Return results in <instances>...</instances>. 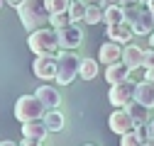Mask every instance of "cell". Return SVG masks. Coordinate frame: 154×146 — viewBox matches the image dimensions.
Instances as JSON below:
<instances>
[{
  "label": "cell",
  "mask_w": 154,
  "mask_h": 146,
  "mask_svg": "<svg viewBox=\"0 0 154 146\" xmlns=\"http://www.w3.org/2000/svg\"><path fill=\"white\" fill-rule=\"evenodd\" d=\"M134 93H137V83L125 80V83H118V85H110L108 100H110L112 107H127L134 100Z\"/></svg>",
  "instance_id": "5"
},
{
  "label": "cell",
  "mask_w": 154,
  "mask_h": 146,
  "mask_svg": "<svg viewBox=\"0 0 154 146\" xmlns=\"http://www.w3.org/2000/svg\"><path fill=\"white\" fill-rule=\"evenodd\" d=\"M127 112L132 115V119H134V124L137 127H144L149 119H147V115H149V107L147 105H142L140 100H132L130 105H127Z\"/></svg>",
  "instance_id": "18"
},
{
  "label": "cell",
  "mask_w": 154,
  "mask_h": 146,
  "mask_svg": "<svg viewBox=\"0 0 154 146\" xmlns=\"http://www.w3.org/2000/svg\"><path fill=\"white\" fill-rule=\"evenodd\" d=\"M115 22H125V7L122 5L105 7V25H115Z\"/></svg>",
  "instance_id": "22"
},
{
  "label": "cell",
  "mask_w": 154,
  "mask_h": 146,
  "mask_svg": "<svg viewBox=\"0 0 154 146\" xmlns=\"http://www.w3.org/2000/svg\"><path fill=\"white\" fill-rule=\"evenodd\" d=\"M144 144H149L147 141V124L120 136V146H144Z\"/></svg>",
  "instance_id": "17"
},
{
  "label": "cell",
  "mask_w": 154,
  "mask_h": 146,
  "mask_svg": "<svg viewBox=\"0 0 154 146\" xmlns=\"http://www.w3.org/2000/svg\"><path fill=\"white\" fill-rule=\"evenodd\" d=\"M86 3H83V0H73V3H71V7H69V15H71V20L73 22H83L86 20Z\"/></svg>",
  "instance_id": "23"
},
{
  "label": "cell",
  "mask_w": 154,
  "mask_h": 146,
  "mask_svg": "<svg viewBox=\"0 0 154 146\" xmlns=\"http://www.w3.org/2000/svg\"><path fill=\"white\" fill-rule=\"evenodd\" d=\"M149 44H152V46H154V32H152V34H149Z\"/></svg>",
  "instance_id": "34"
},
{
  "label": "cell",
  "mask_w": 154,
  "mask_h": 146,
  "mask_svg": "<svg viewBox=\"0 0 154 146\" xmlns=\"http://www.w3.org/2000/svg\"><path fill=\"white\" fill-rule=\"evenodd\" d=\"M56 68H59V63H56V56H37L34 63H32V71L34 76L39 80H56Z\"/></svg>",
  "instance_id": "8"
},
{
  "label": "cell",
  "mask_w": 154,
  "mask_h": 146,
  "mask_svg": "<svg viewBox=\"0 0 154 146\" xmlns=\"http://www.w3.org/2000/svg\"><path fill=\"white\" fill-rule=\"evenodd\" d=\"M44 122L49 127V132H61L64 127H66V117L59 107L56 110H47V115H44Z\"/></svg>",
  "instance_id": "19"
},
{
  "label": "cell",
  "mask_w": 154,
  "mask_h": 146,
  "mask_svg": "<svg viewBox=\"0 0 154 146\" xmlns=\"http://www.w3.org/2000/svg\"><path fill=\"white\" fill-rule=\"evenodd\" d=\"M105 36L118 44H130L134 36H137V32H134V27L125 20V22H115V25H105Z\"/></svg>",
  "instance_id": "7"
},
{
  "label": "cell",
  "mask_w": 154,
  "mask_h": 146,
  "mask_svg": "<svg viewBox=\"0 0 154 146\" xmlns=\"http://www.w3.org/2000/svg\"><path fill=\"white\" fill-rule=\"evenodd\" d=\"M0 146H20V144H15V141H10V139H8V141H3Z\"/></svg>",
  "instance_id": "32"
},
{
  "label": "cell",
  "mask_w": 154,
  "mask_h": 146,
  "mask_svg": "<svg viewBox=\"0 0 154 146\" xmlns=\"http://www.w3.org/2000/svg\"><path fill=\"white\" fill-rule=\"evenodd\" d=\"M47 115V107L44 102L37 98V95H22V98H17L15 102V117L20 119L22 124L29 122V119H42Z\"/></svg>",
  "instance_id": "4"
},
{
  "label": "cell",
  "mask_w": 154,
  "mask_h": 146,
  "mask_svg": "<svg viewBox=\"0 0 154 146\" xmlns=\"http://www.w3.org/2000/svg\"><path fill=\"white\" fill-rule=\"evenodd\" d=\"M47 132H49V127H47L44 117L42 119H29V122L22 124V136H27V139H44Z\"/></svg>",
  "instance_id": "14"
},
{
  "label": "cell",
  "mask_w": 154,
  "mask_h": 146,
  "mask_svg": "<svg viewBox=\"0 0 154 146\" xmlns=\"http://www.w3.org/2000/svg\"><path fill=\"white\" fill-rule=\"evenodd\" d=\"M34 95L44 102V107H47V110H56V107L61 105V95H59V90L51 88V85H39Z\"/></svg>",
  "instance_id": "12"
},
{
  "label": "cell",
  "mask_w": 154,
  "mask_h": 146,
  "mask_svg": "<svg viewBox=\"0 0 154 146\" xmlns=\"http://www.w3.org/2000/svg\"><path fill=\"white\" fill-rule=\"evenodd\" d=\"M132 27H134V32H137V36H144V34L149 36L154 32V12L149 7H144V12L132 22Z\"/></svg>",
  "instance_id": "15"
},
{
  "label": "cell",
  "mask_w": 154,
  "mask_h": 146,
  "mask_svg": "<svg viewBox=\"0 0 154 146\" xmlns=\"http://www.w3.org/2000/svg\"><path fill=\"white\" fill-rule=\"evenodd\" d=\"M86 25H98V22H105V7L100 3H91L86 7Z\"/></svg>",
  "instance_id": "20"
},
{
  "label": "cell",
  "mask_w": 154,
  "mask_h": 146,
  "mask_svg": "<svg viewBox=\"0 0 154 146\" xmlns=\"http://www.w3.org/2000/svg\"><path fill=\"white\" fill-rule=\"evenodd\" d=\"M147 141H149V144H154V119H149V122H147Z\"/></svg>",
  "instance_id": "27"
},
{
  "label": "cell",
  "mask_w": 154,
  "mask_h": 146,
  "mask_svg": "<svg viewBox=\"0 0 154 146\" xmlns=\"http://www.w3.org/2000/svg\"><path fill=\"white\" fill-rule=\"evenodd\" d=\"M81 61L83 59L76 54V49H61L59 56H56V63H59V68H56V83L59 85H69L73 78H79Z\"/></svg>",
  "instance_id": "3"
},
{
  "label": "cell",
  "mask_w": 154,
  "mask_h": 146,
  "mask_svg": "<svg viewBox=\"0 0 154 146\" xmlns=\"http://www.w3.org/2000/svg\"><path fill=\"white\" fill-rule=\"evenodd\" d=\"M71 22H73V20H71L69 12H56V15L49 17V25H51L54 29H61V27H66V25H71Z\"/></svg>",
  "instance_id": "24"
},
{
  "label": "cell",
  "mask_w": 154,
  "mask_h": 146,
  "mask_svg": "<svg viewBox=\"0 0 154 146\" xmlns=\"http://www.w3.org/2000/svg\"><path fill=\"white\" fill-rule=\"evenodd\" d=\"M122 54H125L122 44H118V42L108 39V42L100 46V51H98V61H100V63H105V66H110V63L122 61Z\"/></svg>",
  "instance_id": "10"
},
{
  "label": "cell",
  "mask_w": 154,
  "mask_h": 146,
  "mask_svg": "<svg viewBox=\"0 0 154 146\" xmlns=\"http://www.w3.org/2000/svg\"><path fill=\"white\" fill-rule=\"evenodd\" d=\"M27 46H29V51L34 54V56H59V51H61V46H59V32H56L54 27L51 29H47V27H42V29H34V32H29V36H27Z\"/></svg>",
  "instance_id": "2"
},
{
  "label": "cell",
  "mask_w": 154,
  "mask_h": 146,
  "mask_svg": "<svg viewBox=\"0 0 154 146\" xmlns=\"http://www.w3.org/2000/svg\"><path fill=\"white\" fill-rule=\"evenodd\" d=\"M144 71H147V78L154 80V66H149V68H144Z\"/></svg>",
  "instance_id": "31"
},
{
  "label": "cell",
  "mask_w": 154,
  "mask_h": 146,
  "mask_svg": "<svg viewBox=\"0 0 154 146\" xmlns=\"http://www.w3.org/2000/svg\"><path fill=\"white\" fill-rule=\"evenodd\" d=\"M20 146H44V139H27V136H22Z\"/></svg>",
  "instance_id": "26"
},
{
  "label": "cell",
  "mask_w": 154,
  "mask_h": 146,
  "mask_svg": "<svg viewBox=\"0 0 154 146\" xmlns=\"http://www.w3.org/2000/svg\"><path fill=\"white\" fill-rule=\"evenodd\" d=\"M98 68H100V61H95V59H83L81 61V73H79V78L83 80H93L95 76H98Z\"/></svg>",
  "instance_id": "21"
},
{
  "label": "cell",
  "mask_w": 154,
  "mask_h": 146,
  "mask_svg": "<svg viewBox=\"0 0 154 146\" xmlns=\"http://www.w3.org/2000/svg\"><path fill=\"white\" fill-rule=\"evenodd\" d=\"M103 7H112V5H120V0H100Z\"/></svg>",
  "instance_id": "29"
},
{
  "label": "cell",
  "mask_w": 154,
  "mask_h": 146,
  "mask_svg": "<svg viewBox=\"0 0 154 146\" xmlns=\"http://www.w3.org/2000/svg\"><path fill=\"white\" fill-rule=\"evenodd\" d=\"M134 100H140L142 105H147L149 110L154 107V80L144 78L142 83H137V93H134Z\"/></svg>",
  "instance_id": "16"
},
{
  "label": "cell",
  "mask_w": 154,
  "mask_h": 146,
  "mask_svg": "<svg viewBox=\"0 0 154 146\" xmlns=\"http://www.w3.org/2000/svg\"><path fill=\"white\" fill-rule=\"evenodd\" d=\"M122 61L132 68L137 71L144 66V49H140L137 44H125V54H122Z\"/></svg>",
  "instance_id": "13"
},
{
  "label": "cell",
  "mask_w": 154,
  "mask_h": 146,
  "mask_svg": "<svg viewBox=\"0 0 154 146\" xmlns=\"http://www.w3.org/2000/svg\"><path fill=\"white\" fill-rule=\"evenodd\" d=\"M144 146H154V144H144Z\"/></svg>",
  "instance_id": "36"
},
{
  "label": "cell",
  "mask_w": 154,
  "mask_h": 146,
  "mask_svg": "<svg viewBox=\"0 0 154 146\" xmlns=\"http://www.w3.org/2000/svg\"><path fill=\"white\" fill-rule=\"evenodd\" d=\"M71 3H73V0H47V7H49L51 15H56V12H69Z\"/></svg>",
  "instance_id": "25"
},
{
  "label": "cell",
  "mask_w": 154,
  "mask_h": 146,
  "mask_svg": "<svg viewBox=\"0 0 154 146\" xmlns=\"http://www.w3.org/2000/svg\"><path fill=\"white\" fill-rule=\"evenodd\" d=\"M108 127H110V132L120 134V136L132 132V129H137V124H134L132 115L127 112V107H115V112L108 117Z\"/></svg>",
  "instance_id": "6"
},
{
  "label": "cell",
  "mask_w": 154,
  "mask_h": 146,
  "mask_svg": "<svg viewBox=\"0 0 154 146\" xmlns=\"http://www.w3.org/2000/svg\"><path fill=\"white\" fill-rule=\"evenodd\" d=\"M147 7H149V10L154 12V0H147Z\"/></svg>",
  "instance_id": "33"
},
{
  "label": "cell",
  "mask_w": 154,
  "mask_h": 146,
  "mask_svg": "<svg viewBox=\"0 0 154 146\" xmlns=\"http://www.w3.org/2000/svg\"><path fill=\"white\" fill-rule=\"evenodd\" d=\"M134 3H144V0H120V5H134Z\"/></svg>",
  "instance_id": "30"
},
{
  "label": "cell",
  "mask_w": 154,
  "mask_h": 146,
  "mask_svg": "<svg viewBox=\"0 0 154 146\" xmlns=\"http://www.w3.org/2000/svg\"><path fill=\"white\" fill-rule=\"evenodd\" d=\"M130 73H132V68H130L125 61H118V63L105 66V80H108L110 85H118V83L130 80Z\"/></svg>",
  "instance_id": "11"
},
{
  "label": "cell",
  "mask_w": 154,
  "mask_h": 146,
  "mask_svg": "<svg viewBox=\"0 0 154 146\" xmlns=\"http://www.w3.org/2000/svg\"><path fill=\"white\" fill-rule=\"evenodd\" d=\"M83 146H93V144H83Z\"/></svg>",
  "instance_id": "35"
},
{
  "label": "cell",
  "mask_w": 154,
  "mask_h": 146,
  "mask_svg": "<svg viewBox=\"0 0 154 146\" xmlns=\"http://www.w3.org/2000/svg\"><path fill=\"white\" fill-rule=\"evenodd\" d=\"M56 32H59V46L61 49H79L81 42H83V29L76 22H71V25H66L61 29H56Z\"/></svg>",
  "instance_id": "9"
},
{
  "label": "cell",
  "mask_w": 154,
  "mask_h": 146,
  "mask_svg": "<svg viewBox=\"0 0 154 146\" xmlns=\"http://www.w3.org/2000/svg\"><path fill=\"white\" fill-rule=\"evenodd\" d=\"M17 17L27 32H34V29H42L47 22H49V7H47V0H25V5L17 7Z\"/></svg>",
  "instance_id": "1"
},
{
  "label": "cell",
  "mask_w": 154,
  "mask_h": 146,
  "mask_svg": "<svg viewBox=\"0 0 154 146\" xmlns=\"http://www.w3.org/2000/svg\"><path fill=\"white\" fill-rule=\"evenodd\" d=\"M3 3H8L10 7H15V10H17L20 5H25V0H3Z\"/></svg>",
  "instance_id": "28"
}]
</instances>
